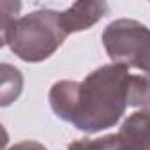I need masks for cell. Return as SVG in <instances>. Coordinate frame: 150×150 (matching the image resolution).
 <instances>
[{
    "mask_svg": "<svg viewBox=\"0 0 150 150\" xmlns=\"http://www.w3.org/2000/svg\"><path fill=\"white\" fill-rule=\"evenodd\" d=\"M48 99L60 120L94 134L113 127L127 106H150V76L134 74L127 65L111 62L81 81L53 83Z\"/></svg>",
    "mask_w": 150,
    "mask_h": 150,
    "instance_id": "obj_1",
    "label": "cell"
},
{
    "mask_svg": "<svg viewBox=\"0 0 150 150\" xmlns=\"http://www.w3.org/2000/svg\"><path fill=\"white\" fill-rule=\"evenodd\" d=\"M69 37L60 11L37 9L16 18L2 28V41L23 62L37 64L50 58Z\"/></svg>",
    "mask_w": 150,
    "mask_h": 150,
    "instance_id": "obj_2",
    "label": "cell"
},
{
    "mask_svg": "<svg viewBox=\"0 0 150 150\" xmlns=\"http://www.w3.org/2000/svg\"><path fill=\"white\" fill-rule=\"evenodd\" d=\"M103 46L113 64L139 69L150 76V28L136 20L120 18L103 30Z\"/></svg>",
    "mask_w": 150,
    "mask_h": 150,
    "instance_id": "obj_3",
    "label": "cell"
},
{
    "mask_svg": "<svg viewBox=\"0 0 150 150\" xmlns=\"http://www.w3.org/2000/svg\"><path fill=\"white\" fill-rule=\"evenodd\" d=\"M110 11V6L103 0L99 2H74L65 11H60V20L65 32L78 34L94 27L99 20H103Z\"/></svg>",
    "mask_w": 150,
    "mask_h": 150,
    "instance_id": "obj_4",
    "label": "cell"
},
{
    "mask_svg": "<svg viewBox=\"0 0 150 150\" xmlns=\"http://www.w3.org/2000/svg\"><path fill=\"white\" fill-rule=\"evenodd\" d=\"M118 134L141 150H150V108H141L131 113L118 131Z\"/></svg>",
    "mask_w": 150,
    "mask_h": 150,
    "instance_id": "obj_5",
    "label": "cell"
},
{
    "mask_svg": "<svg viewBox=\"0 0 150 150\" xmlns=\"http://www.w3.org/2000/svg\"><path fill=\"white\" fill-rule=\"evenodd\" d=\"M67 150H141V148H138L136 145L124 139L118 132H115V134H106L96 139H90V138L74 139L72 143H69Z\"/></svg>",
    "mask_w": 150,
    "mask_h": 150,
    "instance_id": "obj_6",
    "label": "cell"
},
{
    "mask_svg": "<svg viewBox=\"0 0 150 150\" xmlns=\"http://www.w3.org/2000/svg\"><path fill=\"white\" fill-rule=\"evenodd\" d=\"M21 90H23V76L20 69H16L11 64H2V88H0L2 99H0V104L4 108L9 106L13 101L20 97Z\"/></svg>",
    "mask_w": 150,
    "mask_h": 150,
    "instance_id": "obj_7",
    "label": "cell"
},
{
    "mask_svg": "<svg viewBox=\"0 0 150 150\" xmlns=\"http://www.w3.org/2000/svg\"><path fill=\"white\" fill-rule=\"evenodd\" d=\"M9 150H48L42 143L39 141H34V139H25V141H20L16 145H13Z\"/></svg>",
    "mask_w": 150,
    "mask_h": 150,
    "instance_id": "obj_8",
    "label": "cell"
}]
</instances>
